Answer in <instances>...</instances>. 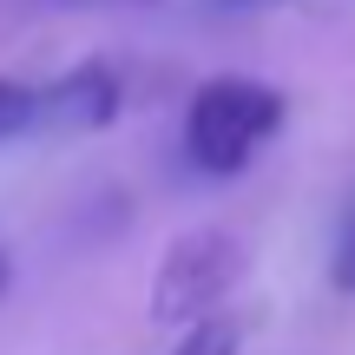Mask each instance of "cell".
<instances>
[{"mask_svg":"<svg viewBox=\"0 0 355 355\" xmlns=\"http://www.w3.org/2000/svg\"><path fill=\"white\" fill-rule=\"evenodd\" d=\"M283 92L250 73H217L184 105V165L198 178H237L257 165L270 139L283 132Z\"/></svg>","mask_w":355,"mask_h":355,"instance_id":"1","label":"cell"},{"mask_svg":"<svg viewBox=\"0 0 355 355\" xmlns=\"http://www.w3.org/2000/svg\"><path fill=\"white\" fill-rule=\"evenodd\" d=\"M243 270H250V250L224 224H198L184 237H171L158 270H152V322L191 329L204 316H224V303L237 296Z\"/></svg>","mask_w":355,"mask_h":355,"instance_id":"2","label":"cell"},{"mask_svg":"<svg viewBox=\"0 0 355 355\" xmlns=\"http://www.w3.org/2000/svg\"><path fill=\"white\" fill-rule=\"evenodd\" d=\"M125 112V86L112 66L86 60L73 73H60L53 86H40V125L33 132H105Z\"/></svg>","mask_w":355,"mask_h":355,"instance_id":"3","label":"cell"},{"mask_svg":"<svg viewBox=\"0 0 355 355\" xmlns=\"http://www.w3.org/2000/svg\"><path fill=\"white\" fill-rule=\"evenodd\" d=\"M237 349H243V329L230 316H204L191 329H178V343H171V355H237Z\"/></svg>","mask_w":355,"mask_h":355,"instance_id":"4","label":"cell"},{"mask_svg":"<svg viewBox=\"0 0 355 355\" xmlns=\"http://www.w3.org/2000/svg\"><path fill=\"white\" fill-rule=\"evenodd\" d=\"M40 125V86H26V79H0V145L20 139V132Z\"/></svg>","mask_w":355,"mask_h":355,"instance_id":"5","label":"cell"},{"mask_svg":"<svg viewBox=\"0 0 355 355\" xmlns=\"http://www.w3.org/2000/svg\"><path fill=\"white\" fill-rule=\"evenodd\" d=\"M329 283L355 296V211L343 217V237H336V257H329Z\"/></svg>","mask_w":355,"mask_h":355,"instance_id":"6","label":"cell"},{"mask_svg":"<svg viewBox=\"0 0 355 355\" xmlns=\"http://www.w3.org/2000/svg\"><path fill=\"white\" fill-rule=\"evenodd\" d=\"M53 13H119V7H158V0H40Z\"/></svg>","mask_w":355,"mask_h":355,"instance_id":"7","label":"cell"},{"mask_svg":"<svg viewBox=\"0 0 355 355\" xmlns=\"http://www.w3.org/2000/svg\"><path fill=\"white\" fill-rule=\"evenodd\" d=\"M7 283H13V270H7V250H0V296H7Z\"/></svg>","mask_w":355,"mask_h":355,"instance_id":"8","label":"cell"},{"mask_svg":"<svg viewBox=\"0 0 355 355\" xmlns=\"http://www.w3.org/2000/svg\"><path fill=\"white\" fill-rule=\"evenodd\" d=\"M217 7H270V0H217Z\"/></svg>","mask_w":355,"mask_h":355,"instance_id":"9","label":"cell"}]
</instances>
